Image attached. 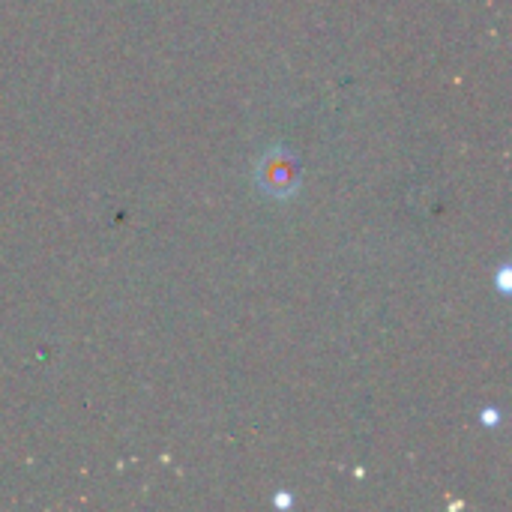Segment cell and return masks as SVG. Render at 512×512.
I'll return each mask as SVG.
<instances>
[{
	"instance_id": "6da1fadb",
	"label": "cell",
	"mask_w": 512,
	"mask_h": 512,
	"mask_svg": "<svg viewBox=\"0 0 512 512\" xmlns=\"http://www.w3.org/2000/svg\"><path fill=\"white\" fill-rule=\"evenodd\" d=\"M258 183L276 195V198H285L297 189V174H294V162L282 153H267L261 168H258Z\"/></svg>"
}]
</instances>
